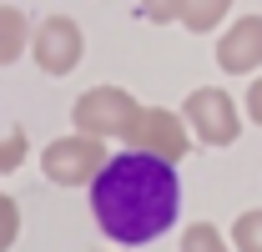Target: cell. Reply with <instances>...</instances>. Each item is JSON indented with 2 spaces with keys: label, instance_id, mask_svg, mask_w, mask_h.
Returning <instances> with one entry per match:
<instances>
[{
  "label": "cell",
  "instance_id": "cell-16",
  "mask_svg": "<svg viewBox=\"0 0 262 252\" xmlns=\"http://www.w3.org/2000/svg\"><path fill=\"white\" fill-rule=\"evenodd\" d=\"M106 252H111V247H106ZM116 252H126V247H116Z\"/></svg>",
  "mask_w": 262,
  "mask_h": 252
},
{
  "label": "cell",
  "instance_id": "cell-6",
  "mask_svg": "<svg viewBox=\"0 0 262 252\" xmlns=\"http://www.w3.org/2000/svg\"><path fill=\"white\" fill-rule=\"evenodd\" d=\"M31 56L46 76H71L81 66V56H86V35H81V26L71 15H46L31 35Z\"/></svg>",
  "mask_w": 262,
  "mask_h": 252
},
{
  "label": "cell",
  "instance_id": "cell-12",
  "mask_svg": "<svg viewBox=\"0 0 262 252\" xmlns=\"http://www.w3.org/2000/svg\"><path fill=\"white\" fill-rule=\"evenodd\" d=\"M237 252H262V207L257 212H242L232 222V237H227Z\"/></svg>",
  "mask_w": 262,
  "mask_h": 252
},
{
  "label": "cell",
  "instance_id": "cell-15",
  "mask_svg": "<svg viewBox=\"0 0 262 252\" xmlns=\"http://www.w3.org/2000/svg\"><path fill=\"white\" fill-rule=\"evenodd\" d=\"M242 106H247V116L262 126V76L252 81V86H247V101H242Z\"/></svg>",
  "mask_w": 262,
  "mask_h": 252
},
{
  "label": "cell",
  "instance_id": "cell-8",
  "mask_svg": "<svg viewBox=\"0 0 262 252\" xmlns=\"http://www.w3.org/2000/svg\"><path fill=\"white\" fill-rule=\"evenodd\" d=\"M31 46V20L20 5H0V66H15Z\"/></svg>",
  "mask_w": 262,
  "mask_h": 252
},
{
  "label": "cell",
  "instance_id": "cell-3",
  "mask_svg": "<svg viewBox=\"0 0 262 252\" xmlns=\"http://www.w3.org/2000/svg\"><path fill=\"white\" fill-rule=\"evenodd\" d=\"M106 161H111L106 141L71 131V136L46 141V152H40V172H46V182H56V187H91Z\"/></svg>",
  "mask_w": 262,
  "mask_h": 252
},
{
  "label": "cell",
  "instance_id": "cell-5",
  "mask_svg": "<svg viewBox=\"0 0 262 252\" xmlns=\"http://www.w3.org/2000/svg\"><path fill=\"white\" fill-rule=\"evenodd\" d=\"M126 146L131 152H146V157H162V161H177L192 152V131L182 121V111H166V106H141V116L131 121L126 131Z\"/></svg>",
  "mask_w": 262,
  "mask_h": 252
},
{
  "label": "cell",
  "instance_id": "cell-1",
  "mask_svg": "<svg viewBox=\"0 0 262 252\" xmlns=\"http://www.w3.org/2000/svg\"><path fill=\"white\" fill-rule=\"evenodd\" d=\"M177 212H182V182H177V166L162 157L126 146L91 182V217H96L101 237L126 252L171 232Z\"/></svg>",
  "mask_w": 262,
  "mask_h": 252
},
{
  "label": "cell",
  "instance_id": "cell-9",
  "mask_svg": "<svg viewBox=\"0 0 262 252\" xmlns=\"http://www.w3.org/2000/svg\"><path fill=\"white\" fill-rule=\"evenodd\" d=\"M227 10H232V0H182V26L192 35H207L227 20Z\"/></svg>",
  "mask_w": 262,
  "mask_h": 252
},
{
  "label": "cell",
  "instance_id": "cell-14",
  "mask_svg": "<svg viewBox=\"0 0 262 252\" xmlns=\"http://www.w3.org/2000/svg\"><path fill=\"white\" fill-rule=\"evenodd\" d=\"M141 15L151 26H171V20H182V0H141Z\"/></svg>",
  "mask_w": 262,
  "mask_h": 252
},
{
  "label": "cell",
  "instance_id": "cell-11",
  "mask_svg": "<svg viewBox=\"0 0 262 252\" xmlns=\"http://www.w3.org/2000/svg\"><path fill=\"white\" fill-rule=\"evenodd\" d=\"M31 152V141H26V126H5L0 131V177H10L20 161Z\"/></svg>",
  "mask_w": 262,
  "mask_h": 252
},
{
  "label": "cell",
  "instance_id": "cell-10",
  "mask_svg": "<svg viewBox=\"0 0 262 252\" xmlns=\"http://www.w3.org/2000/svg\"><path fill=\"white\" fill-rule=\"evenodd\" d=\"M182 252H232V242L222 237V227H212V222H192V227L182 232Z\"/></svg>",
  "mask_w": 262,
  "mask_h": 252
},
{
  "label": "cell",
  "instance_id": "cell-4",
  "mask_svg": "<svg viewBox=\"0 0 262 252\" xmlns=\"http://www.w3.org/2000/svg\"><path fill=\"white\" fill-rule=\"evenodd\" d=\"M182 121L202 146H232L242 136V111L222 86H196L187 101H182Z\"/></svg>",
  "mask_w": 262,
  "mask_h": 252
},
{
  "label": "cell",
  "instance_id": "cell-2",
  "mask_svg": "<svg viewBox=\"0 0 262 252\" xmlns=\"http://www.w3.org/2000/svg\"><path fill=\"white\" fill-rule=\"evenodd\" d=\"M136 116H141V101L126 86H91V91L76 96V106H71V126L81 136H96V141H111V136L126 141Z\"/></svg>",
  "mask_w": 262,
  "mask_h": 252
},
{
  "label": "cell",
  "instance_id": "cell-13",
  "mask_svg": "<svg viewBox=\"0 0 262 252\" xmlns=\"http://www.w3.org/2000/svg\"><path fill=\"white\" fill-rule=\"evenodd\" d=\"M15 237H20V207H15V197L0 192V252L15 247Z\"/></svg>",
  "mask_w": 262,
  "mask_h": 252
},
{
  "label": "cell",
  "instance_id": "cell-7",
  "mask_svg": "<svg viewBox=\"0 0 262 252\" xmlns=\"http://www.w3.org/2000/svg\"><path fill=\"white\" fill-rule=\"evenodd\" d=\"M217 66L227 76H252L262 66V15H242L232 20L222 40H217Z\"/></svg>",
  "mask_w": 262,
  "mask_h": 252
}]
</instances>
